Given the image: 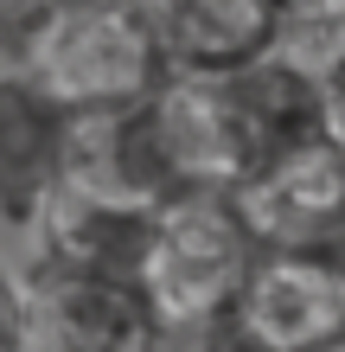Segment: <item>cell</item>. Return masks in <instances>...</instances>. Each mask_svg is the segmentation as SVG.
<instances>
[{"label": "cell", "mask_w": 345, "mask_h": 352, "mask_svg": "<svg viewBox=\"0 0 345 352\" xmlns=\"http://www.w3.org/2000/svg\"><path fill=\"white\" fill-rule=\"evenodd\" d=\"M26 333L32 352H167L173 327L134 276H103L58 256H26Z\"/></svg>", "instance_id": "obj_3"}, {"label": "cell", "mask_w": 345, "mask_h": 352, "mask_svg": "<svg viewBox=\"0 0 345 352\" xmlns=\"http://www.w3.org/2000/svg\"><path fill=\"white\" fill-rule=\"evenodd\" d=\"M339 352H345V346H339Z\"/></svg>", "instance_id": "obj_17"}, {"label": "cell", "mask_w": 345, "mask_h": 352, "mask_svg": "<svg viewBox=\"0 0 345 352\" xmlns=\"http://www.w3.org/2000/svg\"><path fill=\"white\" fill-rule=\"evenodd\" d=\"M90 7H121V13H147V0H90Z\"/></svg>", "instance_id": "obj_16"}, {"label": "cell", "mask_w": 345, "mask_h": 352, "mask_svg": "<svg viewBox=\"0 0 345 352\" xmlns=\"http://www.w3.org/2000/svg\"><path fill=\"white\" fill-rule=\"evenodd\" d=\"M313 256H326L333 269H339V276H345V212H339V224H333V231H326V243H320V250Z\"/></svg>", "instance_id": "obj_15"}, {"label": "cell", "mask_w": 345, "mask_h": 352, "mask_svg": "<svg viewBox=\"0 0 345 352\" xmlns=\"http://www.w3.org/2000/svg\"><path fill=\"white\" fill-rule=\"evenodd\" d=\"M262 352H339L345 346V276L313 250H262L230 314Z\"/></svg>", "instance_id": "obj_5"}, {"label": "cell", "mask_w": 345, "mask_h": 352, "mask_svg": "<svg viewBox=\"0 0 345 352\" xmlns=\"http://www.w3.org/2000/svg\"><path fill=\"white\" fill-rule=\"evenodd\" d=\"M19 65L51 96H64L84 122L134 109L147 90H160L173 77L147 13L90 7V0H58L38 19V32L19 45Z\"/></svg>", "instance_id": "obj_2"}, {"label": "cell", "mask_w": 345, "mask_h": 352, "mask_svg": "<svg viewBox=\"0 0 345 352\" xmlns=\"http://www.w3.org/2000/svg\"><path fill=\"white\" fill-rule=\"evenodd\" d=\"M288 32H339L345 26V0H275Z\"/></svg>", "instance_id": "obj_13"}, {"label": "cell", "mask_w": 345, "mask_h": 352, "mask_svg": "<svg viewBox=\"0 0 345 352\" xmlns=\"http://www.w3.org/2000/svg\"><path fill=\"white\" fill-rule=\"evenodd\" d=\"M84 116L64 96H51L38 77L7 58L0 65V231L32 237L45 205L71 186Z\"/></svg>", "instance_id": "obj_4"}, {"label": "cell", "mask_w": 345, "mask_h": 352, "mask_svg": "<svg viewBox=\"0 0 345 352\" xmlns=\"http://www.w3.org/2000/svg\"><path fill=\"white\" fill-rule=\"evenodd\" d=\"M58 0H0V52L19 58V45L38 32V19H45Z\"/></svg>", "instance_id": "obj_12"}, {"label": "cell", "mask_w": 345, "mask_h": 352, "mask_svg": "<svg viewBox=\"0 0 345 352\" xmlns=\"http://www.w3.org/2000/svg\"><path fill=\"white\" fill-rule=\"evenodd\" d=\"M211 96H217V116H224V135H230V154H237V179L256 173L262 160L300 148V141L326 135L320 71L300 52H288V45L237 65L230 77H211Z\"/></svg>", "instance_id": "obj_6"}, {"label": "cell", "mask_w": 345, "mask_h": 352, "mask_svg": "<svg viewBox=\"0 0 345 352\" xmlns=\"http://www.w3.org/2000/svg\"><path fill=\"white\" fill-rule=\"evenodd\" d=\"M0 352H32L26 333V282H19V263L0 256Z\"/></svg>", "instance_id": "obj_11"}, {"label": "cell", "mask_w": 345, "mask_h": 352, "mask_svg": "<svg viewBox=\"0 0 345 352\" xmlns=\"http://www.w3.org/2000/svg\"><path fill=\"white\" fill-rule=\"evenodd\" d=\"M147 237H154V205L96 192V186L71 179L64 192L45 205V218L32 224V250L77 263V269H103V276H134L147 263Z\"/></svg>", "instance_id": "obj_9"}, {"label": "cell", "mask_w": 345, "mask_h": 352, "mask_svg": "<svg viewBox=\"0 0 345 352\" xmlns=\"http://www.w3.org/2000/svg\"><path fill=\"white\" fill-rule=\"evenodd\" d=\"M147 19L173 77H230L237 65L288 45L275 0H147Z\"/></svg>", "instance_id": "obj_8"}, {"label": "cell", "mask_w": 345, "mask_h": 352, "mask_svg": "<svg viewBox=\"0 0 345 352\" xmlns=\"http://www.w3.org/2000/svg\"><path fill=\"white\" fill-rule=\"evenodd\" d=\"M243 224L262 250H320L345 212V148L333 135L262 160L230 186Z\"/></svg>", "instance_id": "obj_7"}, {"label": "cell", "mask_w": 345, "mask_h": 352, "mask_svg": "<svg viewBox=\"0 0 345 352\" xmlns=\"http://www.w3.org/2000/svg\"><path fill=\"white\" fill-rule=\"evenodd\" d=\"M320 109H326V135L345 148V26L326 32V52H320Z\"/></svg>", "instance_id": "obj_10"}, {"label": "cell", "mask_w": 345, "mask_h": 352, "mask_svg": "<svg viewBox=\"0 0 345 352\" xmlns=\"http://www.w3.org/2000/svg\"><path fill=\"white\" fill-rule=\"evenodd\" d=\"M192 352H262L250 333H237L230 320H217V327H205V333H192Z\"/></svg>", "instance_id": "obj_14"}, {"label": "cell", "mask_w": 345, "mask_h": 352, "mask_svg": "<svg viewBox=\"0 0 345 352\" xmlns=\"http://www.w3.org/2000/svg\"><path fill=\"white\" fill-rule=\"evenodd\" d=\"M256 256H262V243L250 237L230 186H192V192L154 205L141 288L154 295L160 320L173 333H205L230 314Z\"/></svg>", "instance_id": "obj_1"}]
</instances>
